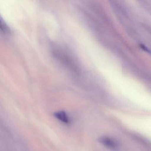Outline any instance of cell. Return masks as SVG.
Returning a JSON list of instances; mask_svg holds the SVG:
<instances>
[{
  "label": "cell",
  "instance_id": "6da1fadb",
  "mask_svg": "<svg viewBox=\"0 0 151 151\" xmlns=\"http://www.w3.org/2000/svg\"><path fill=\"white\" fill-rule=\"evenodd\" d=\"M99 141L107 147L110 148H115L117 146V144L116 141L109 137H101L99 138Z\"/></svg>",
  "mask_w": 151,
  "mask_h": 151
},
{
  "label": "cell",
  "instance_id": "3957f363",
  "mask_svg": "<svg viewBox=\"0 0 151 151\" xmlns=\"http://www.w3.org/2000/svg\"><path fill=\"white\" fill-rule=\"evenodd\" d=\"M0 30L2 32L6 34H8L10 32V29L1 16H0Z\"/></svg>",
  "mask_w": 151,
  "mask_h": 151
},
{
  "label": "cell",
  "instance_id": "7a4b0ae2",
  "mask_svg": "<svg viewBox=\"0 0 151 151\" xmlns=\"http://www.w3.org/2000/svg\"><path fill=\"white\" fill-rule=\"evenodd\" d=\"M54 116L58 120L61 121L64 123L68 124L69 123V119L66 112L63 111H58L54 114Z\"/></svg>",
  "mask_w": 151,
  "mask_h": 151
}]
</instances>
